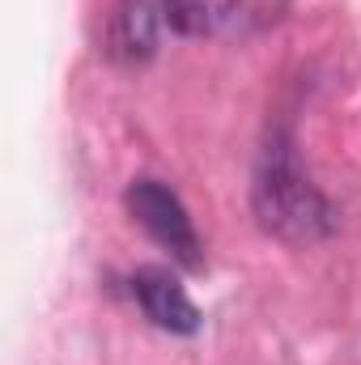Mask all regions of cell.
<instances>
[{
    "label": "cell",
    "instance_id": "1",
    "mask_svg": "<svg viewBox=\"0 0 361 365\" xmlns=\"http://www.w3.org/2000/svg\"><path fill=\"white\" fill-rule=\"evenodd\" d=\"M255 217L260 225L276 234L280 242L306 247L332 234L336 212L327 204V195L306 179V170L298 166L293 140L285 132H272L264 153H260V170H255Z\"/></svg>",
    "mask_w": 361,
    "mask_h": 365
},
{
    "label": "cell",
    "instance_id": "2",
    "mask_svg": "<svg viewBox=\"0 0 361 365\" xmlns=\"http://www.w3.org/2000/svg\"><path fill=\"white\" fill-rule=\"evenodd\" d=\"M289 13V0H162L166 26L183 38H251Z\"/></svg>",
    "mask_w": 361,
    "mask_h": 365
},
{
    "label": "cell",
    "instance_id": "3",
    "mask_svg": "<svg viewBox=\"0 0 361 365\" xmlns=\"http://www.w3.org/2000/svg\"><path fill=\"white\" fill-rule=\"evenodd\" d=\"M132 221L158 242L166 247L183 268H200V234L191 225V212L183 208V200L158 179H136L123 195Z\"/></svg>",
    "mask_w": 361,
    "mask_h": 365
},
{
    "label": "cell",
    "instance_id": "4",
    "mask_svg": "<svg viewBox=\"0 0 361 365\" xmlns=\"http://www.w3.org/2000/svg\"><path fill=\"white\" fill-rule=\"evenodd\" d=\"M132 293H136L141 310H145L162 331L191 336V331L200 327V310H195V302L187 297V289H183L166 268H141V272L132 276Z\"/></svg>",
    "mask_w": 361,
    "mask_h": 365
},
{
    "label": "cell",
    "instance_id": "5",
    "mask_svg": "<svg viewBox=\"0 0 361 365\" xmlns=\"http://www.w3.org/2000/svg\"><path fill=\"white\" fill-rule=\"evenodd\" d=\"M153 43H158V34H153V13H149L145 4L123 9L119 21H115V51L128 56V60H145V56L153 51Z\"/></svg>",
    "mask_w": 361,
    "mask_h": 365
}]
</instances>
